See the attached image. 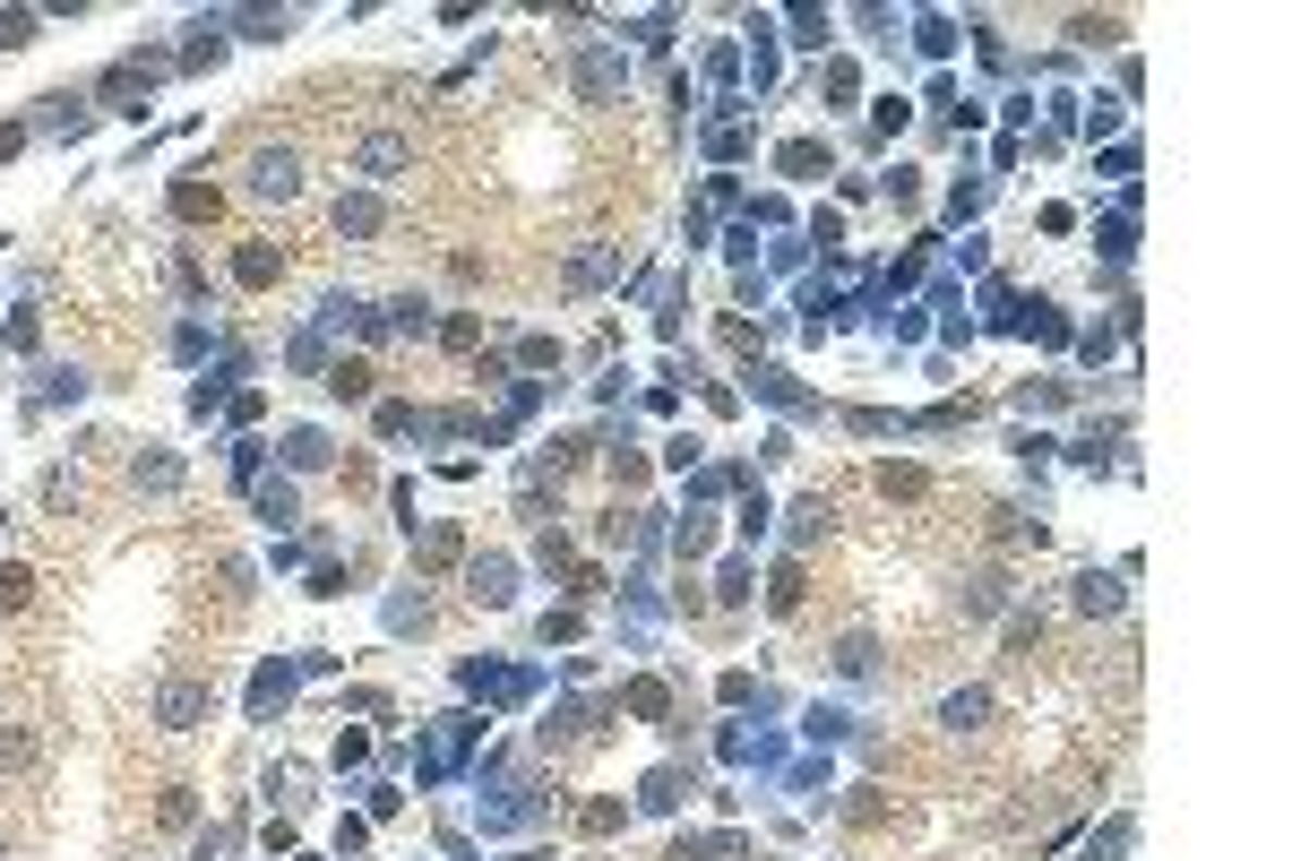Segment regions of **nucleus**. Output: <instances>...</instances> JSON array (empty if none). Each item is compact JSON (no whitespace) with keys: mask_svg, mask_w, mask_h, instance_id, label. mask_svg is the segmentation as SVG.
I'll use <instances>...</instances> for the list:
<instances>
[{"mask_svg":"<svg viewBox=\"0 0 1292 861\" xmlns=\"http://www.w3.org/2000/svg\"><path fill=\"white\" fill-rule=\"evenodd\" d=\"M208 707H216L208 681H164V689H155V724H164V733H199Z\"/></svg>","mask_w":1292,"mask_h":861,"instance_id":"nucleus-1","label":"nucleus"},{"mask_svg":"<svg viewBox=\"0 0 1292 861\" xmlns=\"http://www.w3.org/2000/svg\"><path fill=\"white\" fill-rule=\"evenodd\" d=\"M250 190L259 199H302V155L293 147H259L250 155Z\"/></svg>","mask_w":1292,"mask_h":861,"instance_id":"nucleus-2","label":"nucleus"},{"mask_svg":"<svg viewBox=\"0 0 1292 861\" xmlns=\"http://www.w3.org/2000/svg\"><path fill=\"white\" fill-rule=\"evenodd\" d=\"M466 595H474V604H491V612L517 604V569H509L500 552H474V560H466Z\"/></svg>","mask_w":1292,"mask_h":861,"instance_id":"nucleus-3","label":"nucleus"},{"mask_svg":"<svg viewBox=\"0 0 1292 861\" xmlns=\"http://www.w3.org/2000/svg\"><path fill=\"white\" fill-rule=\"evenodd\" d=\"M405 164H414V138H397V129H379V138L353 147V173H371V181H397Z\"/></svg>","mask_w":1292,"mask_h":861,"instance_id":"nucleus-4","label":"nucleus"},{"mask_svg":"<svg viewBox=\"0 0 1292 861\" xmlns=\"http://www.w3.org/2000/svg\"><path fill=\"white\" fill-rule=\"evenodd\" d=\"M164 78V61H121L104 69V96H113V113H147V87Z\"/></svg>","mask_w":1292,"mask_h":861,"instance_id":"nucleus-5","label":"nucleus"},{"mask_svg":"<svg viewBox=\"0 0 1292 861\" xmlns=\"http://www.w3.org/2000/svg\"><path fill=\"white\" fill-rule=\"evenodd\" d=\"M190 69H216L225 61V17H190V43H181Z\"/></svg>","mask_w":1292,"mask_h":861,"instance_id":"nucleus-6","label":"nucleus"},{"mask_svg":"<svg viewBox=\"0 0 1292 861\" xmlns=\"http://www.w3.org/2000/svg\"><path fill=\"white\" fill-rule=\"evenodd\" d=\"M129 483H138V492H181V457L147 448V457H129Z\"/></svg>","mask_w":1292,"mask_h":861,"instance_id":"nucleus-7","label":"nucleus"},{"mask_svg":"<svg viewBox=\"0 0 1292 861\" xmlns=\"http://www.w3.org/2000/svg\"><path fill=\"white\" fill-rule=\"evenodd\" d=\"M836 672H844V681H870V672H879V637H870V629L836 637Z\"/></svg>","mask_w":1292,"mask_h":861,"instance_id":"nucleus-8","label":"nucleus"},{"mask_svg":"<svg viewBox=\"0 0 1292 861\" xmlns=\"http://www.w3.org/2000/svg\"><path fill=\"white\" fill-rule=\"evenodd\" d=\"M982 716H991V689H948V698H940V724H948V733H974Z\"/></svg>","mask_w":1292,"mask_h":861,"instance_id":"nucleus-9","label":"nucleus"},{"mask_svg":"<svg viewBox=\"0 0 1292 861\" xmlns=\"http://www.w3.org/2000/svg\"><path fill=\"white\" fill-rule=\"evenodd\" d=\"M776 164H785L793 181H819V173H827V138H785V147H776Z\"/></svg>","mask_w":1292,"mask_h":861,"instance_id":"nucleus-10","label":"nucleus"},{"mask_svg":"<svg viewBox=\"0 0 1292 861\" xmlns=\"http://www.w3.org/2000/svg\"><path fill=\"white\" fill-rule=\"evenodd\" d=\"M234 276H241V284H276V276H285V250L241 242V250H234Z\"/></svg>","mask_w":1292,"mask_h":861,"instance_id":"nucleus-11","label":"nucleus"},{"mask_svg":"<svg viewBox=\"0 0 1292 861\" xmlns=\"http://www.w3.org/2000/svg\"><path fill=\"white\" fill-rule=\"evenodd\" d=\"M379 225H388V207H379V199H362V190H353V199H337V233H353V242H362V233H379Z\"/></svg>","mask_w":1292,"mask_h":861,"instance_id":"nucleus-12","label":"nucleus"},{"mask_svg":"<svg viewBox=\"0 0 1292 861\" xmlns=\"http://www.w3.org/2000/svg\"><path fill=\"white\" fill-rule=\"evenodd\" d=\"M620 69H629V61H612V52H587V61H578V96H612V87H620Z\"/></svg>","mask_w":1292,"mask_h":861,"instance_id":"nucleus-13","label":"nucleus"},{"mask_svg":"<svg viewBox=\"0 0 1292 861\" xmlns=\"http://www.w3.org/2000/svg\"><path fill=\"white\" fill-rule=\"evenodd\" d=\"M173 216H181V225H216V190H199V181H173Z\"/></svg>","mask_w":1292,"mask_h":861,"instance_id":"nucleus-14","label":"nucleus"},{"mask_svg":"<svg viewBox=\"0 0 1292 861\" xmlns=\"http://www.w3.org/2000/svg\"><path fill=\"white\" fill-rule=\"evenodd\" d=\"M1077 612H1120V578L1086 569V578H1077Z\"/></svg>","mask_w":1292,"mask_h":861,"instance_id":"nucleus-15","label":"nucleus"},{"mask_svg":"<svg viewBox=\"0 0 1292 861\" xmlns=\"http://www.w3.org/2000/svg\"><path fill=\"white\" fill-rule=\"evenodd\" d=\"M285 689H293V672H285V663H267V672L250 681V716H276V707H285Z\"/></svg>","mask_w":1292,"mask_h":861,"instance_id":"nucleus-16","label":"nucleus"},{"mask_svg":"<svg viewBox=\"0 0 1292 861\" xmlns=\"http://www.w3.org/2000/svg\"><path fill=\"white\" fill-rule=\"evenodd\" d=\"M750 396H776V405H793V414L811 405V396L793 388V370H750Z\"/></svg>","mask_w":1292,"mask_h":861,"instance_id":"nucleus-17","label":"nucleus"},{"mask_svg":"<svg viewBox=\"0 0 1292 861\" xmlns=\"http://www.w3.org/2000/svg\"><path fill=\"white\" fill-rule=\"evenodd\" d=\"M879 492H888V499H923V492H931V474H923V466H879Z\"/></svg>","mask_w":1292,"mask_h":861,"instance_id":"nucleus-18","label":"nucleus"},{"mask_svg":"<svg viewBox=\"0 0 1292 861\" xmlns=\"http://www.w3.org/2000/svg\"><path fill=\"white\" fill-rule=\"evenodd\" d=\"M241 26H250V43H285L293 35V9H250Z\"/></svg>","mask_w":1292,"mask_h":861,"instance_id":"nucleus-19","label":"nucleus"},{"mask_svg":"<svg viewBox=\"0 0 1292 861\" xmlns=\"http://www.w3.org/2000/svg\"><path fill=\"white\" fill-rule=\"evenodd\" d=\"M285 466H302V474L328 466V431H293V440H285Z\"/></svg>","mask_w":1292,"mask_h":861,"instance_id":"nucleus-20","label":"nucleus"},{"mask_svg":"<svg viewBox=\"0 0 1292 861\" xmlns=\"http://www.w3.org/2000/svg\"><path fill=\"white\" fill-rule=\"evenodd\" d=\"M802 586H811V578H802V560H785V569H776V586H767V604H776V612H802Z\"/></svg>","mask_w":1292,"mask_h":861,"instance_id":"nucleus-21","label":"nucleus"},{"mask_svg":"<svg viewBox=\"0 0 1292 861\" xmlns=\"http://www.w3.org/2000/svg\"><path fill=\"white\" fill-rule=\"evenodd\" d=\"M259 517H267V526H293V517H302V508H293V483H259Z\"/></svg>","mask_w":1292,"mask_h":861,"instance_id":"nucleus-22","label":"nucleus"},{"mask_svg":"<svg viewBox=\"0 0 1292 861\" xmlns=\"http://www.w3.org/2000/svg\"><path fill=\"white\" fill-rule=\"evenodd\" d=\"M1129 836H1138L1129 819H1112V827H1094V845H1086V861H1120V853H1129Z\"/></svg>","mask_w":1292,"mask_h":861,"instance_id":"nucleus-23","label":"nucleus"},{"mask_svg":"<svg viewBox=\"0 0 1292 861\" xmlns=\"http://www.w3.org/2000/svg\"><path fill=\"white\" fill-rule=\"evenodd\" d=\"M844 431H862V440H888V431H905V422H896V414H879V405H853V414H844Z\"/></svg>","mask_w":1292,"mask_h":861,"instance_id":"nucleus-24","label":"nucleus"},{"mask_svg":"<svg viewBox=\"0 0 1292 861\" xmlns=\"http://www.w3.org/2000/svg\"><path fill=\"white\" fill-rule=\"evenodd\" d=\"M414 552H423V569H449V560H457V526H431Z\"/></svg>","mask_w":1292,"mask_h":861,"instance_id":"nucleus-25","label":"nucleus"},{"mask_svg":"<svg viewBox=\"0 0 1292 861\" xmlns=\"http://www.w3.org/2000/svg\"><path fill=\"white\" fill-rule=\"evenodd\" d=\"M629 707H638L647 724H664V716H673V698H664V681H629Z\"/></svg>","mask_w":1292,"mask_h":861,"instance_id":"nucleus-26","label":"nucleus"},{"mask_svg":"<svg viewBox=\"0 0 1292 861\" xmlns=\"http://www.w3.org/2000/svg\"><path fill=\"white\" fill-rule=\"evenodd\" d=\"M638 801H647V810H673V801H681V767H655V775H647V793H638Z\"/></svg>","mask_w":1292,"mask_h":861,"instance_id":"nucleus-27","label":"nucleus"},{"mask_svg":"<svg viewBox=\"0 0 1292 861\" xmlns=\"http://www.w3.org/2000/svg\"><path fill=\"white\" fill-rule=\"evenodd\" d=\"M35 43V9H0V52H26Z\"/></svg>","mask_w":1292,"mask_h":861,"instance_id":"nucleus-28","label":"nucleus"},{"mask_svg":"<svg viewBox=\"0 0 1292 861\" xmlns=\"http://www.w3.org/2000/svg\"><path fill=\"white\" fill-rule=\"evenodd\" d=\"M1129 233H1138V216H1129V207H1120L1112 225H1094V242H1103V258H1129Z\"/></svg>","mask_w":1292,"mask_h":861,"instance_id":"nucleus-29","label":"nucleus"},{"mask_svg":"<svg viewBox=\"0 0 1292 861\" xmlns=\"http://www.w3.org/2000/svg\"><path fill=\"white\" fill-rule=\"evenodd\" d=\"M43 129H70V138H78V129H87L78 96H43Z\"/></svg>","mask_w":1292,"mask_h":861,"instance_id":"nucleus-30","label":"nucleus"},{"mask_svg":"<svg viewBox=\"0 0 1292 861\" xmlns=\"http://www.w3.org/2000/svg\"><path fill=\"white\" fill-rule=\"evenodd\" d=\"M1068 35H1077V43H1120L1129 26H1120V17H1068Z\"/></svg>","mask_w":1292,"mask_h":861,"instance_id":"nucleus-31","label":"nucleus"},{"mask_svg":"<svg viewBox=\"0 0 1292 861\" xmlns=\"http://www.w3.org/2000/svg\"><path fill=\"white\" fill-rule=\"evenodd\" d=\"M1000 604H1008V578H1000V569H991V578H974V595H965V612H1000Z\"/></svg>","mask_w":1292,"mask_h":861,"instance_id":"nucleus-32","label":"nucleus"},{"mask_svg":"<svg viewBox=\"0 0 1292 861\" xmlns=\"http://www.w3.org/2000/svg\"><path fill=\"white\" fill-rule=\"evenodd\" d=\"M26 595H35V578L9 560V569H0V612H26Z\"/></svg>","mask_w":1292,"mask_h":861,"instance_id":"nucleus-33","label":"nucleus"},{"mask_svg":"<svg viewBox=\"0 0 1292 861\" xmlns=\"http://www.w3.org/2000/svg\"><path fill=\"white\" fill-rule=\"evenodd\" d=\"M827 517H836L827 499H802V508H793V534H802V543H819V534H827Z\"/></svg>","mask_w":1292,"mask_h":861,"instance_id":"nucleus-34","label":"nucleus"},{"mask_svg":"<svg viewBox=\"0 0 1292 861\" xmlns=\"http://www.w3.org/2000/svg\"><path fill=\"white\" fill-rule=\"evenodd\" d=\"M620 819H629V810H620V801H587V810H578V827H587V836H612V827H620Z\"/></svg>","mask_w":1292,"mask_h":861,"instance_id":"nucleus-35","label":"nucleus"},{"mask_svg":"<svg viewBox=\"0 0 1292 861\" xmlns=\"http://www.w3.org/2000/svg\"><path fill=\"white\" fill-rule=\"evenodd\" d=\"M328 388H337V396H371V363H337Z\"/></svg>","mask_w":1292,"mask_h":861,"instance_id":"nucleus-36","label":"nucleus"},{"mask_svg":"<svg viewBox=\"0 0 1292 861\" xmlns=\"http://www.w3.org/2000/svg\"><path fill=\"white\" fill-rule=\"evenodd\" d=\"M923 52H931V61L956 52V26H948V17H923Z\"/></svg>","mask_w":1292,"mask_h":861,"instance_id":"nucleus-37","label":"nucleus"},{"mask_svg":"<svg viewBox=\"0 0 1292 861\" xmlns=\"http://www.w3.org/2000/svg\"><path fill=\"white\" fill-rule=\"evenodd\" d=\"M811 733H819V740H844V733H853V716H844V707H811Z\"/></svg>","mask_w":1292,"mask_h":861,"instance_id":"nucleus-38","label":"nucleus"},{"mask_svg":"<svg viewBox=\"0 0 1292 861\" xmlns=\"http://www.w3.org/2000/svg\"><path fill=\"white\" fill-rule=\"evenodd\" d=\"M767 517H776V508H767V492H750V499H741V534H750V543L767 534Z\"/></svg>","mask_w":1292,"mask_h":861,"instance_id":"nucleus-39","label":"nucleus"},{"mask_svg":"<svg viewBox=\"0 0 1292 861\" xmlns=\"http://www.w3.org/2000/svg\"><path fill=\"white\" fill-rule=\"evenodd\" d=\"M793 43H827V9H793Z\"/></svg>","mask_w":1292,"mask_h":861,"instance_id":"nucleus-40","label":"nucleus"},{"mask_svg":"<svg viewBox=\"0 0 1292 861\" xmlns=\"http://www.w3.org/2000/svg\"><path fill=\"white\" fill-rule=\"evenodd\" d=\"M603 276H612V250H587V258L569 267V284H603Z\"/></svg>","mask_w":1292,"mask_h":861,"instance_id":"nucleus-41","label":"nucleus"},{"mask_svg":"<svg viewBox=\"0 0 1292 861\" xmlns=\"http://www.w3.org/2000/svg\"><path fill=\"white\" fill-rule=\"evenodd\" d=\"M853 87H862V69H853V61H827V96H836V104H844V96H853Z\"/></svg>","mask_w":1292,"mask_h":861,"instance_id":"nucleus-42","label":"nucleus"},{"mask_svg":"<svg viewBox=\"0 0 1292 861\" xmlns=\"http://www.w3.org/2000/svg\"><path fill=\"white\" fill-rule=\"evenodd\" d=\"M715 586H724V604H741V595H750V560H724V578H715Z\"/></svg>","mask_w":1292,"mask_h":861,"instance_id":"nucleus-43","label":"nucleus"},{"mask_svg":"<svg viewBox=\"0 0 1292 861\" xmlns=\"http://www.w3.org/2000/svg\"><path fill=\"white\" fill-rule=\"evenodd\" d=\"M190 810H199V801H190V784H173V793H164V827H190Z\"/></svg>","mask_w":1292,"mask_h":861,"instance_id":"nucleus-44","label":"nucleus"},{"mask_svg":"<svg viewBox=\"0 0 1292 861\" xmlns=\"http://www.w3.org/2000/svg\"><path fill=\"white\" fill-rule=\"evenodd\" d=\"M905 113H914L905 96H879V113H870V129H905Z\"/></svg>","mask_w":1292,"mask_h":861,"instance_id":"nucleus-45","label":"nucleus"},{"mask_svg":"<svg viewBox=\"0 0 1292 861\" xmlns=\"http://www.w3.org/2000/svg\"><path fill=\"white\" fill-rule=\"evenodd\" d=\"M0 861H9V853H0Z\"/></svg>","mask_w":1292,"mask_h":861,"instance_id":"nucleus-46","label":"nucleus"}]
</instances>
